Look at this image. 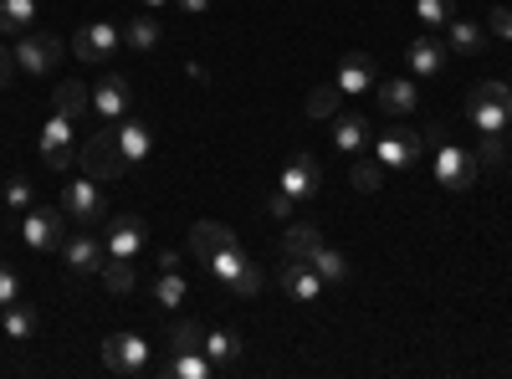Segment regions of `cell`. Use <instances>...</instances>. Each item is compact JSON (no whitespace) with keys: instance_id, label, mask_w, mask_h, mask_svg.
Listing matches in <instances>:
<instances>
[{"instance_id":"obj_24","label":"cell","mask_w":512,"mask_h":379,"mask_svg":"<svg viewBox=\"0 0 512 379\" xmlns=\"http://www.w3.org/2000/svg\"><path fill=\"white\" fill-rule=\"evenodd\" d=\"M369 139H374V129H369L364 113H333V144L344 154H359Z\"/></svg>"},{"instance_id":"obj_22","label":"cell","mask_w":512,"mask_h":379,"mask_svg":"<svg viewBox=\"0 0 512 379\" xmlns=\"http://www.w3.org/2000/svg\"><path fill=\"white\" fill-rule=\"evenodd\" d=\"M118 154H123V164H144L149 159V149H154V134H149V123H139V118H128V123H118Z\"/></svg>"},{"instance_id":"obj_3","label":"cell","mask_w":512,"mask_h":379,"mask_svg":"<svg viewBox=\"0 0 512 379\" xmlns=\"http://www.w3.org/2000/svg\"><path fill=\"white\" fill-rule=\"evenodd\" d=\"M466 123L477 134H502L512 123V88L507 82H477L472 98H466Z\"/></svg>"},{"instance_id":"obj_36","label":"cell","mask_w":512,"mask_h":379,"mask_svg":"<svg viewBox=\"0 0 512 379\" xmlns=\"http://www.w3.org/2000/svg\"><path fill=\"white\" fill-rule=\"evenodd\" d=\"M415 16H420L425 26H446V21L456 16V0H415Z\"/></svg>"},{"instance_id":"obj_16","label":"cell","mask_w":512,"mask_h":379,"mask_svg":"<svg viewBox=\"0 0 512 379\" xmlns=\"http://www.w3.org/2000/svg\"><path fill=\"white\" fill-rule=\"evenodd\" d=\"M374 57L369 52H349L344 62H338V82L333 88L344 93V98H364V93H374Z\"/></svg>"},{"instance_id":"obj_15","label":"cell","mask_w":512,"mask_h":379,"mask_svg":"<svg viewBox=\"0 0 512 379\" xmlns=\"http://www.w3.org/2000/svg\"><path fill=\"white\" fill-rule=\"evenodd\" d=\"M282 292H287V298L292 303H318L323 298V277L313 272V262H297V257H287L282 262Z\"/></svg>"},{"instance_id":"obj_10","label":"cell","mask_w":512,"mask_h":379,"mask_svg":"<svg viewBox=\"0 0 512 379\" xmlns=\"http://www.w3.org/2000/svg\"><path fill=\"white\" fill-rule=\"evenodd\" d=\"M103 364L113 369V374H149L154 364H149V344L139 339V333H113V339L103 344Z\"/></svg>"},{"instance_id":"obj_4","label":"cell","mask_w":512,"mask_h":379,"mask_svg":"<svg viewBox=\"0 0 512 379\" xmlns=\"http://www.w3.org/2000/svg\"><path fill=\"white\" fill-rule=\"evenodd\" d=\"M420 149H425V139H420L415 129H405V123H395V129H379V139H374V159L384 164V175L415 170V164H420Z\"/></svg>"},{"instance_id":"obj_9","label":"cell","mask_w":512,"mask_h":379,"mask_svg":"<svg viewBox=\"0 0 512 379\" xmlns=\"http://www.w3.org/2000/svg\"><path fill=\"white\" fill-rule=\"evenodd\" d=\"M277 190H282L292 205L313 200V195L323 190V170H318V159H313V154H292V159H287V170L277 175Z\"/></svg>"},{"instance_id":"obj_46","label":"cell","mask_w":512,"mask_h":379,"mask_svg":"<svg viewBox=\"0 0 512 379\" xmlns=\"http://www.w3.org/2000/svg\"><path fill=\"white\" fill-rule=\"evenodd\" d=\"M502 134H507V149H512V123H507V129H502Z\"/></svg>"},{"instance_id":"obj_8","label":"cell","mask_w":512,"mask_h":379,"mask_svg":"<svg viewBox=\"0 0 512 379\" xmlns=\"http://www.w3.org/2000/svg\"><path fill=\"white\" fill-rule=\"evenodd\" d=\"M62 262H67V272H77V277H93V272H103V262H108V246H103L88 226H77V231H67V241H62Z\"/></svg>"},{"instance_id":"obj_31","label":"cell","mask_w":512,"mask_h":379,"mask_svg":"<svg viewBox=\"0 0 512 379\" xmlns=\"http://www.w3.org/2000/svg\"><path fill=\"white\" fill-rule=\"evenodd\" d=\"M308 262H313V272H318L323 282H344V277H349V262H344V251H333V246H318Z\"/></svg>"},{"instance_id":"obj_2","label":"cell","mask_w":512,"mask_h":379,"mask_svg":"<svg viewBox=\"0 0 512 379\" xmlns=\"http://www.w3.org/2000/svg\"><path fill=\"white\" fill-rule=\"evenodd\" d=\"M205 272L216 277L221 292H226V298H236V303H251L256 292H262V267H256L246 251H241V241L226 246V251H216V257H205Z\"/></svg>"},{"instance_id":"obj_13","label":"cell","mask_w":512,"mask_h":379,"mask_svg":"<svg viewBox=\"0 0 512 379\" xmlns=\"http://www.w3.org/2000/svg\"><path fill=\"white\" fill-rule=\"evenodd\" d=\"M144 241H149V226H144V216H113L108 221V257H123V262H139V251H144Z\"/></svg>"},{"instance_id":"obj_29","label":"cell","mask_w":512,"mask_h":379,"mask_svg":"<svg viewBox=\"0 0 512 379\" xmlns=\"http://www.w3.org/2000/svg\"><path fill=\"white\" fill-rule=\"evenodd\" d=\"M52 108H57V113H67V118H82V113L93 108V93L82 88V82H62L57 98H52Z\"/></svg>"},{"instance_id":"obj_45","label":"cell","mask_w":512,"mask_h":379,"mask_svg":"<svg viewBox=\"0 0 512 379\" xmlns=\"http://www.w3.org/2000/svg\"><path fill=\"white\" fill-rule=\"evenodd\" d=\"M139 6H144V11H164V6H169V0H139Z\"/></svg>"},{"instance_id":"obj_17","label":"cell","mask_w":512,"mask_h":379,"mask_svg":"<svg viewBox=\"0 0 512 379\" xmlns=\"http://www.w3.org/2000/svg\"><path fill=\"white\" fill-rule=\"evenodd\" d=\"M159 379H210L216 374V364L205 359V349H169L164 364H154Z\"/></svg>"},{"instance_id":"obj_33","label":"cell","mask_w":512,"mask_h":379,"mask_svg":"<svg viewBox=\"0 0 512 379\" xmlns=\"http://www.w3.org/2000/svg\"><path fill=\"white\" fill-rule=\"evenodd\" d=\"M154 303H159V308H180V303H185V277H180V267H175V272H159Z\"/></svg>"},{"instance_id":"obj_41","label":"cell","mask_w":512,"mask_h":379,"mask_svg":"<svg viewBox=\"0 0 512 379\" xmlns=\"http://www.w3.org/2000/svg\"><path fill=\"white\" fill-rule=\"evenodd\" d=\"M487 31L502 36V41H512V11H507V6H492V11H487Z\"/></svg>"},{"instance_id":"obj_1","label":"cell","mask_w":512,"mask_h":379,"mask_svg":"<svg viewBox=\"0 0 512 379\" xmlns=\"http://www.w3.org/2000/svg\"><path fill=\"white\" fill-rule=\"evenodd\" d=\"M425 144H431V170H436V180H441L446 190H472V185H477V175H482L477 154H466L461 144H451L441 123H431V129H425Z\"/></svg>"},{"instance_id":"obj_43","label":"cell","mask_w":512,"mask_h":379,"mask_svg":"<svg viewBox=\"0 0 512 379\" xmlns=\"http://www.w3.org/2000/svg\"><path fill=\"white\" fill-rule=\"evenodd\" d=\"M210 6H216V0H180V11H185V16H205Z\"/></svg>"},{"instance_id":"obj_5","label":"cell","mask_w":512,"mask_h":379,"mask_svg":"<svg viewBox=\"0 0 512 379\" xmlns=\"http://www.w3.org/2000/svg\"><path fill=\"white\" fill-rule=\"evenodd\" d=\"M21 236H26L31 251H62V241H67V210L31 205L26 221H21Z\"/></svg>"},{"instance_id":"obj_28","label":"cell","mask_w":512,"mask_h":379,"mask_svg":"<svg viewBox=\"0 0 512 379\" xmlns=\"http://www.w3.org/2000/svg\"><path fill=\"white\" fill-rule=\"evenodd\" d=\"M159 36H164V31H159V21H154V16H134V21L123 26V47H134V52H154V47H159Z\"/></svg>"},{"instance_id":"obj_11","label":"cell","mask_w":512,"mask_h":379,"mask_svg":"<svg viewBox=\"0 0 512 379\" xmlns=\"http://www.w3.org/2000/svg\"><path fill=\"white\" fill-rule=\"evenodd\" d=\"M57 57H62V41H57L52 31H31V36L16 41V67H21L26 77H47Z\"/></svg>"},{"instance_id":"obj_26","label":"cell","mask_w":512,"mask_h":379,"mask_svg":"<svg viewBox=\"0 0 512 379\" xmlns=\"http://www.w3.org/2000/svg\"><path fill=\"white\" fill-rule=\"evenodd\" d=\"M446 41H451V52H461V57H477V52L487 47V26L466 21V16H451V21H446Z\"/></svg>"},{"instance_id":"obj_38","label":"cell","mask_w":512,"mask_h":379,"mask_svg":"<svg viewBox=\"0 0 512 379\" xmlns=\"http://www.w3.org/2000/svg\"><path fill=\"white\" fill-rule=\"evenodd\" d=\"M169 349H200V323L180 318L175 328H169Z\"/></svg>"},{"instance_id":"obj_32","label":"cell","mask_w":512,"mask_h":379,"mask_svg":"<svg viewBox=\"0 0 512 379\" xmlns=\"http://www.w3.org/2000/svg\"><path fill=\"white\" fill-rule=\"evenodd\" d=\"M36 21V0H0V31H26Z\"/></svg>"},{"instance_id":"obj_37","label":"cell","mask_w":512,"mask_h":379,"mask_svg":"<svg viewBox=\"0 0 512 379\" xmlns=\"http://www.w3.org/2000/svg\"><path fill=\"white\" fill-rule=\"evenodd\" d=\"M502 159H507V139H502V134H482L477 164H487V170H502Z\"/></svg>"},{"instance_id":"obj_42","label":"cell","mask_w":512,"mask_h":379,"mask_svg":"<svg viewBox=\"0 0 512 379\" xmlns=\"http://www.w3.org/2000/svg\"><path fill=\"white\" fill-rule=\"evenodd\" d=\"M267 210H272L277 221H287V216H292V200H287L282 190H272V195H267Z\"/></svg>"},{"instance_id":"obj_7","label":"cell","mask_w":512,"mask_h":379,"mask_svg":"<svg viewBox=\"0 0 512 379\" xmlns=\"http://www.w3.org/2000/svg\"><path fill=\"white\" fill-rule=\"evenodd\" d=\"M123 47V31L113 21H88L77 36H72V57L77 62H113Z\"/></svg>"},{"instance_id":"obj_20","label":"cell","mask_w":512,"mask_h":379,"mask_svg":"<svg viewBox=\"0 0 512 379\" xmlns=\"http://www.w3.org/2000/svg\"><path fill=\"white\" fill-rule=\"evenodd\" d=\"M93 113H103L108 123H123L128 118V77L108 72L98 88H93Z\"/></svg>"},{"instance_id":"obj_44","label":"cell","mask_w":512,"mask_h":379,"mask_svg":"<svg viewBox=\"0 0 512 379\" xmlns=\"http://www.w3.org/2000/svg\"><path fill=\"white\" fill-rule=\"evenodd\" d=\"M11 67H16V52H6V47H0V88H6V77H11Z\"/></svg>"},{"instance_id":"obj_35","label":"cell","mask_w":512,"mask_h":379,"mask_svg":"<svg viewBox=\"0 0 512 379\" xmlns=\"http://www.w3.org/2000/svg\"><path fill=\"white\" fill-rule=\"evenodd\" d=\"M349 180H354V190H364V195H374V190L384 185V164H379V159H359Z\"/></svg>"},{"instance_id":"obj_19","label":"cell","mask_w":512,"mask_h":379,"mask_svg":"<svg viewBox=\"0 0 512 379\" xmlns=\"http://www.w3.org/2000/svg\"><path fill=\"white\" fill-rule=\"evenodd\" d=\"M374 98H379V113L405 118V113H415V103H420V88H415L410 77H390V82H374Z\"/></svg>"},{"instance_id":"obj_21","label":"cell","mask_w":512,"mask_h":379,"mask_svg":"<svg viewBox=\"0 0 512 379\" xmlns=\"http://www.w3.org/2000/svg\"><path fill=\"white\" fill-rule=\"evenodd\" d=\"M226 246H236V231L231 226H221V221H195L190 226V251L205 262V257H216V251H226Z\"/></svg>"},{"instance_id":"obj_23","label":"cell","mask_w":512,"mask_h":379,"mask_svg":"<svg viewBox=\"0 0 512 379\" xmlns=\"http://www.w3.org/2000/svg\"><path fill=\"white\" fill-rule=\"evenodd\" d=\"M405 67H410L415 77H441V72H446V47H441V41H431V36H420V41H410Z\"/></svg>"},{"instance_id":"obj_14","label":"cell","mask_w":512,"mask_h":379,"mask_svg":"<svg viewBox=\"0 0 512 379\" xmlns=\"http://www.w3.org/2000/svg\"><path fill=\"white\" fill-rule=\"evenodd\" d=\"M72 134H77V118L52 108L47 129H41V159H47L52 170H67V164H72Z\"/></svg>"},{"instance_id":"obj_30","label":"cell","mask_w":512,"mask_h":379,"mask_svg":"<svg viewBox=\"0 0 512 379\" xmlns=\"http://www.w3.org/2000/svg\"><path fill=\"white\" fill-rule=\"evenodd\" d=\"M98 277H103V287H108V292H134V287H139V272H134V262H123V257H108Z\"/></svg>"},{"instance_id":"obj_18","label":"cell","mask_w":512,"mask_h":379,"mask_svg":"<svg viewBox=\"0 0 512 379\" xmlns=\"http://www.w3.org/2000/svg\"><path fill=\"white\" fill-rule=\"evenodd\" d=\"M200 349H205V359L216 364V369H236V364L246 359L241 333H231V328H210V333H200Z\"/></svg>"},{"instance_id":"obj_39","label":"cell","mask_w":512,"mask_h":379,"mask_svg":"<svg viewBox=\"0 0 512 379\" xmlns=\"http://www.w3.org/2000/svg\"><path fill=\"white\" fill-rule=\"evenodd\" d=\"M0 195H6V205H11V210H31V180H26V175L6 180V190H0Z\"/></svg>"},{"instance_id":"obj_34","label":"cell","mask_w":512,"mask_h":379,"mask_svg":"<svg viewBox=\"0 0 512 379\" xmlns=\"http://www.w3.org/2000/svg\"><path fill=\"white\" fill-rule=\"evenodd\" d=\"M338 98H344V93H338L333 82L313 88V93H308V118H333V113H338Z\"/></svg>"},{"instance_id":"obj_40","label":"cell","mask_w":512,"mask_h":379,"mask_svg":"<svg viewBox=\"0 0 512 379\" xmlns=\"http://www.w3.org/2000/svg\"><path fill=\"white\" fill-rule=\"evenodd\" d=\"M16 298H21V277H16L6 262H0V308H11Z\"/></svg>"},{"instance_id":"obj_27","label":"cell","mask_w":512,"mask_h":379,"mask_svg":"<svg viewBox=\"0 0 512 379\" xmlns=\"http://www.w3.org/2000/svg\"><path fill=\"white\" fill-rule=\"evenodd\" d=\"M318 246H323V231H318V226H287V236H282V257L308 262Z\"/></svg>"},{"instance_id":"obj_6","label":"cell","mask_w":512,"mask_h":379,"mask_svg":"<svg viewBox=\"0 0 512 379\" xmlns=\"http://www.w3.org/2000/svg\"><path fill=\"white\" fill-rule=\"evenodd\" d=\"M62 210H67V221L72 226H98V221H108V200H103V190L93 185V175L88 180H72L67 190H62Z\"/></svg>"},{"instance_id":"obj_25","label":"cell","mask_w":512,"mask_h":379,"mask_svg":"<svg viewBox=\"0 0 512 379\" xmlns=\"http://www.w3.org/2000/svg\"><path fill=\"white\" fill-rule=\"evenodd\" d=\"M0 328H6L11 344H31L36 328H41V313L31 303H11V308H0Z\"/></svg>"},{"instance_id":"obj_12","label":"cell","mask_w":512,"mask_h":379,"mask_svg":"<svg viewBox=\"0 0 512 379\" xmlns=\"http://www.w3.org/2000/svg\"><path fill=\"white\" fill-rule=\"evenodd\" d=\"M82 170L93 180H113L123 170V154H118V134L113 129H98L88 144H82Z\"/></svg>"}]
</instances>
